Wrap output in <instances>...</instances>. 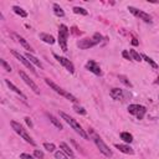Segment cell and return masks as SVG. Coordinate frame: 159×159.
Here are the masks:
<instances>
[{"label":"cell","instance_id":"obj_24","mask_svg":"<svg viewBox=\"0 0 159 159\" xmlns=\"http://www.w3.org/2000/svg\"><path fill=\"white\" fill-rule=\"evenodd\" d=\"M72 10H73V13H75V14H81V15H87L88 14V11H87L86 9L80 8V6H75Z\"/></svg>","mask_w":159,"mask_h":159},{"label":"cell","instance_id":"obj_20","mask_svg":"<svg viewBox=\"0 0 159 159\" xmlns=\"http://www.w3.org/2000/svg\"><path fill=\"white\" fill-rule=\"evenodd\" d=\"M47 117H49V119H50V122L52 123V124H54L55 127H56V128H59L60 131L63 128V127H62V123L55 117V116H52V114H50V113H47Z\"/></svg>","mask_w":159,"mask_h":159},{"label":"cell","instance_id":"obj_36","mask_svg":"<svg viewBox=\"0 0 159 159\" xmlns=\"http://www.w3.org/2000/svg\"><path fill=\"white\" fill-rule=\"evenodd\" d=\"M132 44H133V45H138V41H137L135 39H133V41H132Z\"/></svg>","mask_w":159,"mask_h":159},{"label":"cell","instance_id":"obj_13","mask_svg":"<svg viewBox=\"0 0 159 159\" xmlns=\"http://www.w3.org/2000/svg\"><path fill=\"white\" fill-rule=\"evenodd\" d=\"M11 36L19 42V44H21V46H23V47H25L27 51H30V52H33L34 50H33V47H31L30 46V44H29V42L23 37V36H20V35H17V34H15V33H11Z\"/></svg>","mask_w":159,"mask_h":159},{"label":"cell","instance_id":"obj_16","mask_svg":"<svg viewBox=\"0 0 159 159\" xmlns=\"http://www.w3.org/2000/svg\"><path fill=\"white\" fill-rule=\"evenodd\" d=\"M114 147L117 148V149H119V152L124 153V154H134V151H133V148H131L128 144H114Z\"/></svg>","mask_w":159,"mask_h":159},{"label":"cell","instance_id":"obj_29","mask_svg":"<svg viewBox=\"0 0 159 159\" xmlns=\"http://www.w3.org/2000/svg\"><path fill=\"white\" fill-rule=\"evenodd\" d=\"M55 158L56 159H67V155L62 151H57V152H55Z\"/></svg>","mask_w":159,"mask_h":159},{"label":"cell","instance_id":"obj_21","mask_svg":"<svg viewBox=\"0 0 159 159\" xmlns=\"http://www.w3.org/2000/svg\"><path fill=\"white\" fill-rule=\"evenodd\" d=\"M54 13L59 17H63V16H65V11H63L62 8L59 4H54Z\"/></svg>","mask_w":159,"mask_h":159},{"label":"cell","instance_id":"obj_19","mask_svg":"<svg viewBox=\"0 0 159 159\" xmlns=\"http://www.w3.org/2000/svg\"><path fill=\"white\" fill-rule=\"evenodd\" d=\"M60 148H61V149H62V152L63 153H65L67 157H71V158H75V153H73L72 152V149H71V148L66 144V143H60Z\"/></svg>","mask_w":159,"mask_h":159},{"label":"cell","instance_id":"obj_1","mask_svg":"<svg viewBox=\"0 0 159 159\" xmlns=\"http://www.w3.org/2000/svg\"><path fill=\"white\" fill-rule=\"evenodd\" d=\"M60 116H61V118H62L63 121H65L66 123H68V124L72 127V128L75 129V132H76V133H78V134L82 137L83 139H90L88 134H87L86 132H84V131L82 129V127L78 124V122H77L76 119H73L72 117H70V116H68V114H66L65 112H60Z\"/></svg>","mask_w":159,"mask_h":159},{"label":"cell","instance_id":"obj_8","mask_svg":"<svg viewBox=\"0 0 159 159\" xmlns=\"http://www.w3.org/2000/svg\"><path fill=\"white\" fill-rule=\"evenodd\" d=\"M128 10H129V11H131L134 16H137V17H139L141 20H143L144 23H152V16H151L149 14H147V13L142 11V10L134 8V6H128Z\"/></svg>","mask_w":159,"mask_h":159},{"label":"cell","instance_id":"obj_26","mask_svg":"<svg viewBox=\"0 0 159 159\" xmlns=\"http://www.w3.org/2000/svg\"><path fill=\"white\" fill-rule=\"evenodd\" d=\"M44 148L47 152H54L56 149V147H55L54 143H44Z\"/></svg>","mask_w":159,"mask_h":159},{"label":"cell","instance_id":"obj_25","mask_svg":"<svg viewBox=\"0 0 159 159\" xmlns=\"http://www.w3.org/2000/svg\"><path fill=\"white\" fill-rule=\"evenodd\" d=\"M129 55H131V56L133 57V60H135V61H138V62L142 61V56H141L135 50H129Z\"/></svg>","mask_w":159,"mask_h":159},{"label":"cell","instance_id":"obj_5","mask_svg":"<svg viewBox=\"0 0 159 159\" xmlns=\"http://www.w3.org/2000/svg\"><path fill=\"white\" fill-rule=\"evenodd\" d=\"M67 39H68V27L62 24L59 27V44L63 52L67 51Z\"/></svg>","mask_w":159,"mask_h":159},{"label":"cell","instance_id":"obj_3","mask_svg":"<svg viewBox=\"0 0 159 159\" xmlns=\"http://www.w3.org/2000/svg\"><path fill=\"white\" fill-rule=\"evenodd\" d=\"M10 126L13 127V129H14V131L21 137V138L25 139V142L30 143L31 145H36L35 141L29 135V133L26 132V129H24V128H23V126H21L20 123H17V122H15V121H11V122H10Z\"/></svg>","mask_w":159,"mask_h":159},{"label":"cell","instance_id":"obj_31","mask_svg":"<svg viewBox=\"0 0 159 159\" xmlns=\"http://www.w3.org/2000/svg\"><path fill=\"white\" fill-rule=\"evenodd\" d=\"M0 63H2V66L5 68V71L11 72V67H10V65H8V62L5 60H0Z\"/></svg>","mask_w":159,"mask_h":159},{"label":"cell","instance_id":"obj_17","mask_svg":"<svg viewBox=\"0 0 159 159\" xmlns=\"http://www.w3.org/2000/svg\"><path fill=\"white\" fill-rule=\"evenodd\" d=\"M25 57L31 62V63H34V65H36L37 67H40L41 70L42 68H44V65H42V63H41V61L39 60V59H36L35 56H33V55H31V54H29V52H27V54L25 55Z\"/></svg>","mask_w":159,"mask_h":159},{"label":"cell","instance_id":"obj_30","mask_svg":"<svg viewBox=\"0 0 159 159\" xmlns=\"http://www.w3.org/2000/svg\"><path fill=\"white\" fill-rule=\"evenodd\" d=\"M118 78H119V80H121V81H122V82H123V83L126 84V86H128V87H132V83H131V82L128 81V78H127L126 76H123V75H119V76H118Z\"/></svg>","mask_w":159,"mask_h":159},{"label":"cell","instance_id":"obj_22","mask_svg":"<svg viewBox=\"0 0 159 159\" xmlns=\"http://www.w3.org/2000/svg\"><path fill=\"white\" fill-rule=\"evenodd\" d=\"M121 139H123L126 143H132L133 142V135L128 132H123V133H121Z\"/></svg>","mask_w":159,"mask_h":159},{"label":"cell","instance_id":"obj_7","mask_svg":"<svg viewBox=\"0 0 159 159\" xmlns=\"http://www.w3.org/2000/svg\"><path fill=\"white\" fill-rule=\"evenodd\" d=\"M93 142H94V144L97 145V148L100 149V152L102 153V154H104L106 157H112L113 155V153H112V151L110 149V148L107 147V144H106L98 135H93Z\"/></svg>","mask_w":159,"mask_h":159},{"label":"cell","instance_id":"obj_9","mask_svg":"<svg viewBox=\"0 0 159 159\" xmlns=\"http://www.w3.org/2000/svg\"><path fill=\"white\" fill-rule=\"evenodd\" d=\"M11 54H13V55H14V56H15V57H16V59L21 62V63H23V65H24L25 67H27L31 72L35 73V75H36V71H35V68H34V66H33V63H31V62H30V61H29V60H27L24 55L19 54V52H17V51H15V50H11Z\"/></svg>","mask_w":159,"mask_h":159},{"label":"cell","instance_id":"obj_4","mask_svg":"<svg viewBox=\"0 0 159 159\" xmlns=\"http://www.w3.org/2000/svg\"><path fill=\"white\" fill-rule=\"evenodd\" d=\"M45 82H46V84H49V86L54 90L56 93H59V94H61V96H63V97H66L67 100H70L71 102H77V98L73 96V94H71L70 92H67L66 90H63V88H61L60 86H57V84L55 83V82H52L51 80H49V78H45Z\"/></svg>","mask_w":159,"mask_h":159},{"label":"cell","instance_id":"obj_14","mask_svg":"<svg viewBox=\"0 0 159 159\" xmlns=\"http://www.w3.org/2000/svg\"><path fill=\"white\" fill-rule=\"evenodd\" d=\"M110 94H111V97L116 101H124V93L121 88H112L110 91Z\"/></svg>","mask_w":159,"mask_h":159},{"label":"cell","instance_id":"obj_32","mask_svg":"<svg viewBox=\"0 0 159 159\" xmlns=\"http://www.w3.org/2000/svg\"><path fill=\"white\" fill-rule=\"evenodd\" d=\"M20 159H37V158H35L34 155H30L27 153H23V154H20Z\"/></svg>","mask_w":159,"mask_h":159},{"label":"cell","instance_id":"obj_10","mask_svg":"<svg viewBox=\"0 0 159 159\" xmlns=\"http://www.w3.org/2000/svg\"><path fill=\"white\" fill-rule=\"evenodd\" d=\"M19 75H20V77H21V78H23V81H24V82H25V83L27 84V86H29L31 90H33L36 94H39V93H40V90H39V87H37V84H36L33 80H31V78L26 75V73H25L24 71H21V70H20V71H19Z\"/></svg>","mask_w":159,"mask_h":159},{"label":"cell","instance_id":"obj_6","mask_svg":"<svg viewBox=\"0 0 159 159\" xmlns=\"http://www.w3.org/2000/svg\"><path fill=\"white\" fill-rule=\"evenodd\" d=\"M128 112L133 116H135L138 119H143L144 116L147 113V110L144 106H141V104H129L128 106Z\"/></svg>","mask_w":159,"mask_h":159},{"label":"cell","instance_id":"obj_28","mask_svg":"<svg viewBox=\"0 0 159 159\" xmlns=\"http://www.w3.org/2000/svg\"><path fill=\"white\" fill-rule=\"evenodd\" d=\"M142 57H143V59H144V60H145L148 63H149V65H151L152 67H154V68H157V67H158V65H157V63H155V62H154V61H153L151 57H148L147 55H142Z\"/></svg>","mask_w":159,"mask_h":159},{"label":"cell","instance_id":"obj_33","mask_svg":"<svg viewBox=\"0 0 159 159\" xmlns=\"http://www.w3.org/2000/svg\"><path fill=\"white\" fill-rule=\"evenodd\" d=\"M34 157L37 158V159H42V158H44V153H42L41 151H39V149H36L34 152Z\"/></svg>","mask_w":159,"mask_h":159},{"label":"cell","instance_id":"obj_35","mask_svg":"<svg viewBox=\"0 0 159 159\" xmlns=\"http://www.w3.org/2000/svg\"><path fill=\"white\" fill-rule=\"evenodd\" d=\"M25 122H26V124L30 127V128H31V127H33V122H31V119H30L29 117H25Z\"/></svg>","mask_w":159,"mask_h":159},{"label":"cell","instance_id":"obj_12","mask_svg":"<svg viewBox=\"0 0 159 159\" xmlns=\"http://www.w3.org/2000/svg\"><path fill=\"white\" fill-rule=\"evenodd\" d=\"M86 68L88 71H91L92 73H94V75H97V76H102V70L100 67V65L96 62V61H93V60H90L87 61L86 63Z\"/></svg>","mask_w":159,"mask_h":159},{"label":"cell","instance_id":"obj_27","mask_svg":"<svg viewBox=\"0 0 159 159\" xmlns=\"http://www.w3.org/2000/svg\"><path fill=\"white\" fill-rule=\"evenodd\" d=\"M73 110H75V112L78 113V114H82V116L86 114V110H84L83 107H80V106H77V104L73 106Z\"/></svg>","mask_w":159,"mask_h":159},{"label":"cell","instance_id":"obj_11","mask_svg":"<svg viewBox=\"0 0 159 159\" xmlns=\"http://www.w3.org/2000/svg\"><path fill=\"white\" fill-rule=\"evenodd\" d=\"M54 57L61 63V65L65 67L66 70H68L71 73H75V66H73V63L70 61V60H67L66 57H62V56H59V55H56V54H54Z\"/></svg>","mask_w":159,"mask_h":159},{"label":"cell","instance_id":"obj_15","mask_svg":"<svg viewBox=\"0 0 159 159\" xmlns=\"http://www.w3.org/2000/svg\"><path fill=\"white\" fill-rule=\"evenodd\" d=\"M5 83H6V86H8V87H9L10 90H11V91H14V92H15V93L17 94V96H20V97L23 98L24 101L26 100V96H25V94H24L23 92H21V91H20V90H19V88H17V87L15 86V84L13 83V82H10V80L5 78Z\"/></svg>","mask_w":159,"mask_h":159},{"label":"cell","instance_id":"obj_23","mask_svg":"<svg viewBox=\"0 0 159 159\" xmlns=\"http://www.w3.org/2000/svg\"><path fill=\"white\" fill-rule=\"evenodd\" d=\"M13 10H14V13L15 14H17V15H20L21 17H26L27 16V13L25 11V10L23 9V8H20V6H13Z\"/></svg>","mask_w":159,"mask_h":159},{"label":"cell","instance_id":"obj_2","mask_svg":"<svg viewBox=\"0 0 159 159\" xmlns=\"http://www.w3.org/2000/svg\"><path fill=\"white\" fill-rule=\"evenodd\" d=\"M102 39H103L102 35L94 34L92 39H83V40H80V41L77 42V46H78L80 49H82V50H87V49H91V47H93V46L98 45L100 42L102 41Z\"/></svg>","mask_w":159,"mask_h":159},{"label":"cell","instance_id":"obj_18","mask_svg":"<svg viewBox=\"0 0 159 159\" xmlns=\"http://www.w3.org/2000/svg\"><path fill=\"white\" fill-rule=\"evenodd\" d=\"M40 39L44 41V42H46V44H49V45H54L55 44V37L52 36V35L42 33V34H40Z\"/></svg>","mask_w":159,"mask_h":159},{"label":"cell","instance_id":"obj_34","mask_svg":"<svg viewBox=\"0 0 159 159\" xmlns=\"http://www.w3.org/2000/svg\"><path fill=\"white\" fill-rule=\"evenodd\" d=\"M122 55H123V57H124V59L131 60V55H129V52H128V51H123V52H122Z\"/></svg>","mask_w":159,"mask_h":159}]
</instances>
